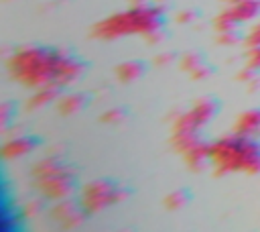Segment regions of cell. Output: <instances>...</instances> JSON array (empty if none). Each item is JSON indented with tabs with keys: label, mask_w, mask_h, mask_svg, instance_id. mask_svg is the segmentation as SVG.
<instances>
[{
	"label": "cell",
	"mask_w": 260,
	"mask_h": 232,
	"mask_svg": "<svg viewBox=\"0 0 260 232\" xmlns=\"http://www.w3.org/2000/svg\"><path fill=\"white\" fill-rule=\"evenodd\" d=\"M8 71L14 81L24 88L59 85L65 88L79 79L85 71V61L71 49H53L28 45L16 49L8 59Z\"/></svg>",
	"instance_id": "6da1fadb"
},
{
	"label": "cell",
	"mask_w": 260,
	"mask_h": 232,
	"mask_svg": "<svg viewBox=\"0 0 260 232\" xmlns=\"http://www.w3.org/2000/svg\"><path fill=\"white\" fill-rule=\"evenodd\" d=\"M209 165L215 175L225 173H260V138L238 132L223 134L209 142Z\"/></svg>",
	"instance_id": "7a4b0ae2"
},
{
	"label": "cell",
	"mask_w": 260,
	"mask_h": 232,
	"mask_svg": "<svg viewBox=\"0 0 260 232\" xmlns=\"http://www.w3.org/2000/svg\"><path fill=\"white\" fill-rule=\"evenodd\" d=\"M165 26V12L156 4L148 6H130L128 10L116 12L93 24L91 37L114 41L128 35H142L148 37L150 33H156Z\"/></svg>",
	"instance_id": "3957f363"
},
{
	"label": "cell",
	"mask_w": 260,
	"mask_h": 232,
	"mask_svg": "<svg viewBox=\"0 0 260 232\" xmlns=\"http://www.w3.org/2000/svg\"><path fill=\"white\" fill-rule=\"evenodd\" d=\"M30 177L37 189L53 201L71 197V193L77 189L75 169L63 157L57 155L45 157L39 163H35L30 169Z\"/></svg>",
	"instance_id": "277c9868"
},
{
	"label": "cell",
	"mask_w": 260,
	"mask_h": 232,
	"mask_svg": "<svg viewBox=\"0 0 260 232\" xmlns=\"http://www.w3.org/2000/svg\"><path fill=\"white\" fill-rule=\"evenodd\" d=\"M128 193L130 191L124 185L104 177V179H93V181L85 183L81 193H79V201H81V206L85 208L87 214H93V212L106 210L112 204L122 201Z\"/></svg>",
	"instance_id": "5b68a950"
},
{
	"label": "cell",
	"mask_w": 260,
	"mask_h": 232,
	"mask_svg": "<svg viewBox=\"0 0 260 232\" xmlns=\"http://www.w3.org/2000/svg\"><path fill=\"white\" fill-rule=\"evenodd\" d=\"M258 16H260V0H242L236 4H228V8L215 16L213 26L217 33H225L240 28V24L252 22Z\"/></svg>",
	"instance_id": "8992f818"
},
{
	"label": "cell",
	"mask_w": 260,
	"mask_h": 232,
	"mask_svg": "<svg viewBox=\"0 0 260 232\" xmlns=\"http://www.w3.org/2000/svg\"><path fill=\"white\" fill-rule=\"evenodd\" d=\"M53 218L63 226V228H73L77 224L83 222L85 218V208L81 206V201H75L71 197H65V199H57L53 210H51Z\"/></svg>",
	"instance_id": "52a82bcc"
},
{
	"label": "cell",
	"mask_w": 260,
	"mask_h": 232,
	"mask_svg": "<svg viewBox=\"0 0 260 232\" xmlns=\"http://www.w3.org/2000/svg\"><path fill=\"white\" fill-rule=\"evenodd\" d=\"M37 147H39V138L37 136H32V134H16V136L4 140V144L0 149V155H2V159L12 161V159H20V157L30 155Z\"/></svg>",
	"instance_id": "ba28073f"
},
{
	"label": "cell",
	"mask_w": 260,
	"mask_h": 232,
	"mask_svg": "<svg viewBox=\"0 0 260 232\" xmlns=\"http://www.w3.org/2000/svg\"><path fill=\"white\" fill-rule=\"evenodd\" d=\"M217 112H219V102L215 98H199L191 106V110H187V114L193 118V122L201 128L205 124H209L217 116Z\"/></svg>",
	"instance_id": "9c48e42d"
},
{
	"label": "cell",
	"mask_w": 260,
	"mask_h": 232,
	"mask_svg": "<svg viewBox=\"0 0 260 232\" xmlns=\"http://www.w3.org/2000/svg\"><path fill=\"white\" fill-rule=\"evenodd\" d=\"M234 132L260 138V106L242 112L234 122Z\"/></svg>",
	"instance_id": "30bf717a"
},
{
	"label": "cell",
	"mask_w": 260,
	"mask_h": 232,
	"mask_svg": "<svg viewBox=\"0 0 260 232\" xmlns=\"http://www.w3.org/2000/svg\"><path fill=\"white\" fill-rule=\"evenodd\" d=\"M183 159L187 163L189 169L193 171H203L207 165H209V142L201 140L197 144H193L191 149H187L183 153Z\"/></svg>",
	"instance_id": "8fae6325"
},
{
	"label": "cell",
	"mask_w": 260,
	"mask_h": 232,
	"mask_svg": "<svg viewBox=\"0 0 260 232\" xmlns=\"http://www.w3.org/2000/svg\"><path fill=\"white\" fill-rule=\"evenodd\" d=\"M61 98V88L59 85H45V88H39L32 92V96L26 100V110H39V108H45L49 106L51 102H57Z\"/></svg>",
	"instance_id": "7c38bea8"
},
{
	"label": "cell",
	"mask_w": 260,
	"mask_h": 232,
	"mask_svg": "<svg viewBox=\"0 0 260 232\" xmlns=\"http://www.w3.org/2000/svg\"><path fill=\"white\" fill-rule=\"evenodd\" d=\"M89 102V96L83 92H71V94H61L57 100V110L61 116H71L79 110H83Z\"/></svg>",
	"instance_id": "4fadbf2b"
},
{
	"label": "cell",
	"mask_w": 260,
	"mask_h": 232,
	"mask_svg": "<svg viewBox=\"0 0 260 232\" xmlns=\"http://www.w3.org/2000/svg\"><path fill=\"white\" fill-rule=\"evenodd\" d=\"M144 71H146V63L142 59H128L116 67V77L122 83H130V81H136L138 77H142Z\"/></svg>",
	"instance_id": "5bb4252c"
},
{
	"label": "cell",
	"mask_w": 260,
	"mask_h": 232,
	"mask_svg": "<svg viewBox=\"0 0 260 232\" xmlns=\"http://www.w3.org/2000/svg\"><path fill=\"white\" fill-rule=\"evenodd\" d=\"M201 65H205V61H203V57H201L199 53H195V51L185 53V55L179 59V67H181L183 71H187L189 75H191V73H195Z\"/></svg>",
	"instance_id": "9a60e30c"
},
{
	"label": "cell",
	"mask_w": 260,
	"mask_h": 232,
	"mask_svg": "<svg viewBox=\"0 0 260 232\" xmlns=\"http://www.w3.org/2000/svg\"><path fill=\"white\" fill-rule=\"evenodd\" d=\"M189 191L187 189H175V191H171L167 197H165V206L169 208V210H179V208H183L187 201H189Z\"/></svg>",
	"instance_id": "2e32d148"
},
{
	"label": "cell",
	"mask_w": 260,
	"mask_h": 232,
	"mask_svg": "<svg viewBox=\"0 0 260 232\" xmlns=\"http://www.w3.org/2000/svg\"><path fill=\"white\" fill-rule=\"evenodd\" d=\"M126 120V110L124 108H110L102 114V122L106 124H120Z\"/></svg>",
	"instance_id": "e0dca14e"
},
{
	"label": "cell",
	"mask_w": 260,
	"mask_h": 232,
	"mask_svg": "<svg viewBox=\"0 0 260 232\" xmlns=\"http://www.w3.org/2000/svg\"><path fill=\"white\" fill-rule=\"evenodd\" d=\"M246 67L260 71V45L246 47Z\"/></svg>",
	"instance_id": "ac0fdd59"
},
{
	"label": "cell",
	"mask_w": 260,
	"mask_h": 232,
	"mask_svg": "<svg viewBox=\"0 0 260 232\" xmlns=\"http://www.w3.org/2000/svg\"><path fill=\"white\" fill-rule=\"evenodd\" d=\"M244 39V35L240 33V28L234 31H225V33H217V43L219 45H236Z\"/></svg>",
	"instance_id": "d6986e66"
},
{
	"label": "cell",
	"mask_w": 260,
	"mask_h": 232,
	"mask_svg": "<svg viewBox=\"0 0 260 232\" xmlns=\"http://www.w3.org/2000/svg\"><path fill=\"white\" fill-rule=\"evenodd\" d=\"M244 43H246V47L260 45V20L256 24H252V28L248 31V35L244 37Z\"/></svg>",
	"instance_id": "ffe728a7"
},
{
	"label": "cell",
	"mask_w": 260,
	"mask_h": 232,
	"mask_svg": "<svg viewBox=\"0 0 260 232\" xmlns=\"http://www.w3.org/2000/svg\"><path fill=\"white\" fill-rule=\"evenodd\" d=\"M195 18H197V12L195 10H181V12H177V22L187 24V22H191Z\"/></svg>",
	"instance_id": "44dd1931"
},
{
	"label": "cell",
	"mask_w": 260,
	"mask_h": 232,
	"mask_svg": "<svg viewBox=\"0 0 260 232\" xmlns=\"http://www.w3.org/2000/svg\"><path fill=\"white\" fill-rule=\"evenodd\" d=\"M173 59H175V53H158V55L154 57V63H156V65H169Z\"/></svg>",
	"instance_id": "7402d4cb"
},
{
	"label": "cell",
	"mask_w": 260,
	"mask_h": 232,
	"mask_svg": "<svg viewBox=\"0 0 260 232\" xmlns=\"http://www.w3.org/2000/svg\"><path fill=\"white\" fill-rule=\"evenodd\" d=\"M39 210H41V204L39 201H28L24 206V214L26 216H35V214H39Z\"/></svg>",
	"instance_id": "603a6c76"
},
{
	"label": "cell",
	"mask_w": 260,
	"mask_h": 232,
	"mask_svg": "<svg viewBox=\"0 0 260 232\" xmlns=\"http://www.w3.org/2000/svg\"><path fill=\"white\" fill-rule=\"evenodd\" d=\"M128 4L130 6H148L150 0H128Z\"/></svg>",
	"instance_id": "cb8c5ba5"
},
{
	"label": "cell",
	"mask_w": 260,
	"mask_h": 232,
	"mask_svg": "<svg viewBox=\"0 0 260 232\" xmlns=\"http://www.w3.org/2000/svg\"><path fill=\"white\" fill-rule=\"evenodd\" d=\"M221 2H225V4H236V2H242V0H221Z\"/></svg>",
	"instance_id": "d4e9b609"
},
{
	"label": "cell",
	"mask_w": 260,
	"mask_h": 232,
	"mask_svg": "<svg viewBox=\"0 0 260 232\" xmlns=\"http://www.w3.org/2000/svg\"><path fill=\"white\" fill-rule=\"evenodd\" d=\"M156 2H169V0H156Z\"/></svg>",
	"instance_id": "484cf974"
}]
</instances>
